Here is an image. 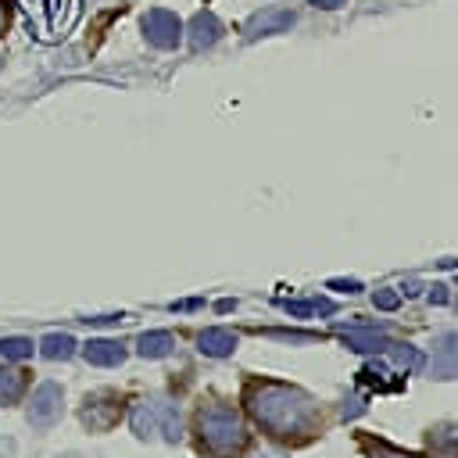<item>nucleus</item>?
Wrapping results in <instances>:
<instances>
[{"label":"nucleus","instance_id":"a211bd4d","mask_svg":"<svg viewBox=\"0 0 458 458\" xmlns=\"http://www.w3.org/2000/svg\"><path fill=\"white\" fill-rule=\"evenodd\" d=\"M390 347H394V361H397V365H404V369H411V372L422 365V354H419L411 344H390Z\"/></svg>","mask_w":458,"mask_h":458},{"label":"nucleus","instance_id":"f3484780","mask_svg":"<svg viewBox=\"0 0 458 458\" xmlns=\"http://www.w3.org/2000/svg\"><path fill=\"white\" fill-rule=\"evenodd\" d=\"M32 354V340L29 336H0V358L4 361H21Z\"/></svg>","mask_w":458,"mask_h":458},{"label":"nucleus","instance_id":"ddd939ff","mask_svg":"<svg viewBox=\"0 0 458 458\" xmlns=\"http://www.w3.org/2000/svg\"><path fill=\"white\" fill-rule=\"evenodd\" d=\"M75 336L72 333H47L43 340H39V354L47 358V361H68L72 354H75Z\"/></svg>","mask_w":458,"mask_h":458},{"label":"nucleus","instance_id":"2eb2a0df","mask_svg":"<svg viewBox=\"0 0 458 458\" xmlns=\"http://www.w3.org/2000/svg\"><path fill=\"white\" fill-rule=\"evenodd\" d=\"M154 411H157V433H161L168 444H175V440L182 437L179 408H175V404H154Z\"/></svg>","mask_w":458,"mask_h":458},{"label":"nucleus","instance_id":"1a4fd4ad","mask_svg":"<svg viewBox=\"0 0 458 458\" xmlns=\"http://www.w3.org/2000/svg\"><path fill=\"white\" fill-rule=\"evenodd\" d=\"M240 336L233 329H222V326H208L197 333V351L208 354V358H229L236 351Z\"/></svg>","mask_w":458,"mask_h":458},{"label":"nucleus","instance_id":"f03ea898","mask_svg":"<svg viewBox=\"0 0 458 458\" xmlns=\"http://www.w3.org/2000/svg\"><path fill=\"white\" fill-rule=\"evenodd\" d=\"M193 426H197L200 447L211 454H236L247 444V426H243L240 411L229 404H200Z\"/></svg>","mask_w":458,"mask_h":458},{"label":"nucleus","instance_id":"6ab92c4d","mask_svg":"<svg viewBox=\"0 0 458 458\" xmlns=\"http://www.w3.org/2000/svg\"><path fill=\"white\" fill-rule=\"evenodd\" d=\"M372 304L383 308V311H394V308L401 304V297H397L394 290H376V293H372Z\"/></svg>","mask_w":458,"mask_h":458},{"label":"nucleus","instance_id":"6e6552de","mask_svg":"<svg viewBox=\"0 0 458 458\" xmlns=\"http://www.w3.org/2000/svg\"><path fill=\"white\" fill-rule=\"evenodd\" d=\"M182 32H186V39H190L193 50H208V47L218 43V36H222V21H218L211 11H197Z\"/></svg>","mask_w":458,"mask_h":458},{"label":"nucleus","instance_id":"5701e85b","mask_svg":"<svg viewBox=\"0 0 458 458\" xmlns=\"http://www.w3.org/2000/svg\"><path fill=\"white\" fill-rule=\"evenodd\" d=\"M254 458H286V454H283V451H276V447H268V451H258Z\"/></svg>","mask_w":458,"mask_h":458},{"label":"nucleus","instance_id":"dca6fc26","mask_svg":"<svg viewBox=\"0 0 458 458\" xmlns=\"http://www.w3.org/2000/svg\"><path fill=\"white\" fill-rule=\"evenodd\" d=\"M21 390H25V376L14 372V369H7V365L0 361V408H4V404H14V401L21 397Z\"/></svg>","mask_w":458,"mask_h":458},{"label":"nucleus","instance_id":"b1692460","mask_svg":"<svg viewBox=\"0 0 458 458\" xmlns=\"http://www.w3.org/2000/svg\"><path fill=\"white\" fill-rule=\"evenodd\" d=\"M7 18H11V14H7V4L0 0V36H4V29H7Z\"/></svg>","mask_w":458,"mask_h":458},{"label":"nucleus","instance_id":"7ed1b4c3","mask_svg":"<svg viewBox=\"0 0 458 458\" xmlns=\"http://www.w3.org/2000/svg\"><path fill=\"white\" fill-rule=\"evenodd\" d=\"M61 415H64V390H61L54 379L39 383V386L32 390V397H29V408H25L29 426H32V429H50Z\"/></svg>","mask_w":458,"mask_h":458},{"label":"nucleus","instance_id":"f257e3e1","mask_svg":"<svg viewBox=\"0 0 458 458\" xmlns=\"http://www.w3.org/2000/svg\"><path fill=\"white\" fill-rule=\"evenodd\" d=\"M247 411L254 415V422L265 433H272L279 440L304 437L318 419L315 401L304 390L286 386V383H250L247 386Z\"/></svg>","mask_w":458,"mask_h":458},{"label":"nucleus","instance_id":"423d86ee","mask_svg":"<svg viewBox=\"0 0 458 458\" xmlns=\"http://www.w3.org/2000/svg\"><path fill=\"white\" fill-rule=\"evenodd\" d=\"M82 354H86V361L97 365V369H114V365L125 361V344L114 340V336H89V340L82 344Z\"/></svg>","mask_w":458,"mask_h":458},{"label":"nucleus","instance_id":"4be33fe9","mask_svg":"<svg viewBox=\"0 0 458 458\" xmlns=\"http://www.w3.org/2000/svg\"><path fill=\"white\" fill-rule=\"evenodd\" d=\"M315 7H322V11H336V7H344L347 0H311Z\"/></svg>","mask_w":458,"mask_h":458},{"label":"nucleus","instance_id":"9b49d317","mask_svg":"<svg viewBox=\"0 0 458 458\" xmlns=\"http://www.w3.org/2000/svg\"><path fill=\"white\" fill-rule=\"evenodd\" d=\"M344 340L351 351H365V354H379V351H390V340L376 329H361V326H340Z\"/></svg>","mask_w":458,"mask_h":458},{"label":"nucleus","instance_id":"20e7f679","mask_svg":"<svg viewBox=\"0 0 458 458\" xmlns=\"http://www.w3.org/2000/svg\"><path fill=\"white\" fill-rule=\"evenodd\" d=\"M118 419H122V401H118L114 390L86 394V401H82V426H89V433H107Z\"/></svg>","mask_w":458,"mask_h":458},{"label":"nucleus","instance_id":"4468645a","mask_svg":"<svg viewBox=\"0 0 458 458\" xmlns=\"http://www.w3.org/2000/svg\"><path fill=\"white\" fill-rule=\"evenodd\" d=\"M129 426H132V433H136L140 440H150V437L157 433V411H154V404H147V401L132 404V408H129Z\"/></svg>","mask_w":458,"mask_h":458},{"label":"nucleus","instance_id":"0eeeda50","mask_svg":"<svg viewBox=\"0 0 458 458\" xmlns=\"http://www.w3.org/2000/svg\"><path fill=\"white\" fill-rule=\"evenodd\" d=\"M433 376L437 379H458V333H444L433 340Z\"/></svg>","mask_w":458,"mask_h":458},{"label":"nucleus","instance_id":"39448f33","mask_svg":"<svg viewBox=\"0 0 458 458\" xmlns=\"http://www.w3.org/2000/svg\"><path fill=\"white\" fill-rule=\"evenodd\" d=\"M143 36H147V43H154L157 50H175V47L182 43V21H179L172 11L154 7V11L143 14Z\"/></svg>","mask_w":458,"mask_h":458},{"label":"nucleus","instance_id":"aec40b11","mask_svg":"<svg viewBox=\"0 0 458 458\" xmlns=\"http://www.w3.org/2000/svg\"><path fill=\"white\" fill-rule=\"evenodd\" d=\"M372 458H415V454H408V451H397V447H386V444H376Z\"/></svg>","mask_w":458,"mask_h":458},{"label":"nucleus","instance_id":"9d476101","mask_svg":"<svg viewBox=\"0 0 458 458\" xmlns=\"http://www.w3.org/2000/svg\"><path fill=\"white\" fill-rule=\"evenodd\" d=\"M297 21L293 11L286 7H276V11H261L247 21V39H258V36H272V32H290V25Z\"/></svg>","mask_w":458,"mask_h":458},{"label":"nucleus","instance_id":"412c9836","mask_svg":"<svg viewBox=\"0 0 458 458\" xmlns=\"http://www.w3.org/2000/svg\"><path fill=\"white\" fill-rule=\"evenodd\" d=\"M429 301H433V304H447V286H444V283L429 286Z\"/></svg>","mask_w":458,"mask_h":458},{"label":"nucleus","instance_id":"f8f14e48","mask_svg":"<svg viewBox=\"0 0 458 458\" xmlns=\"http://www.w3.org/2000/svg\"><path fill=\"white\" fill-rule=\"evenodd\" d=\"M172 347H175V336L168 329H147V333L136 336V354L140 358H165V354H172Z\"/></svg>","mask_w":458,"mask_h":458}]
</instances>
